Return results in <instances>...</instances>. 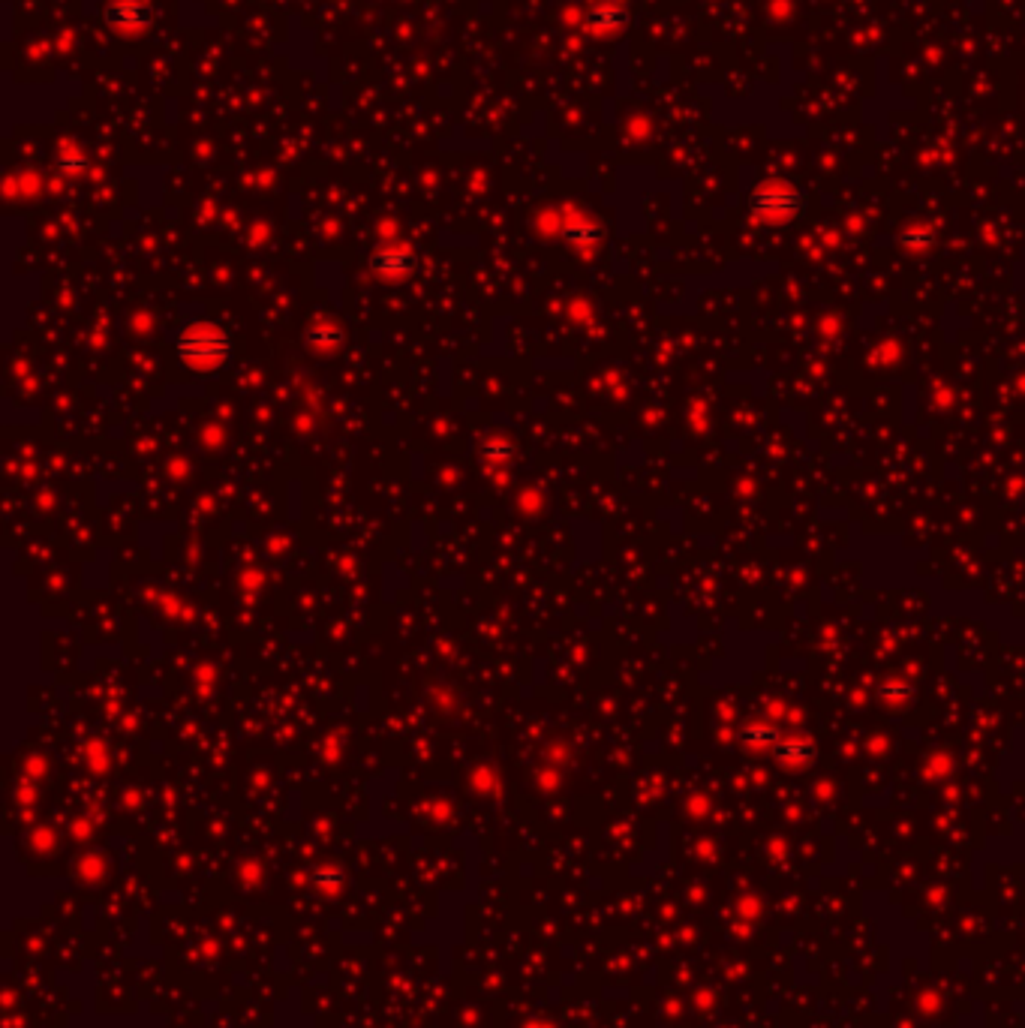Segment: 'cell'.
I'll return each instance as SVG.
<instances>
[{
	"instance_id": "cell-4",
	"label": "cell",
	"mask_w": 1025,
	"mask_h": 1028,
	"mask_svg": "<svg viewBox=\"0 0 1025 1028\" xmlns=\"http://www.w3.org/2000/svg\"><path fill=\"white\" fill-rule=\"evenodd\" d=\"M307 343L316 346V349H331V346L340 343V334H337L334 328H328V325H313V328L307 331Z\"/></svg>"
},
{
	"instance_id": "cell-2",
	"label": "cell",
	"mask_w": 1025,
	"mask_h": 1028,
	"mask_svg": "<svg viewBox=\"0 0 1025 1028\" xmlns=\"http://www.w3.org/2000/svg\"><path fill=\"white\" fill-rule=\"evenodd\" d=\"M803 199L791 187H764L752 196V211L770 220H788L800 211Z\"/></svg>"
},
{
	"instance_id": "cell-1",
	"label": "cell",
	"mask_w": 1025,
	"mask_h": 1028,
	"mask_svg": "<svg viewBox=\"0 0 1025 1028\" xmlns=\"http://www.w3.org/2000/svg\"><path fill=\"white\" fill-rule=\"evenodd\" d=\"M175 355L187 370H193L199 376H211L229 364L232 340H229L223 325L208 322V319H193L175 337Z\"/></svg>"
},
{
	"instance_id": "cell-3",
	"label": "cell",
	"mask_w": 1025,
	"mask_h": 1028,
	"mask_svg": "<svg viewBox=\"0 0 1025 1028\" xmlns=\"http://www.w3.org/2000/svg\"><path fill=\"white\" fill-rule=\"evenodd\" d=\"M370 268L385 280H403L415 271V256L406 247H379L370 259Z\"/></svg>"
}]
</instances>
